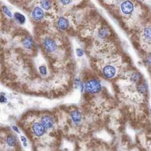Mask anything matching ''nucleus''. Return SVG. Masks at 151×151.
<instances>
[{
    "label": "nucleus",
    "mask_w": 151,
    "mask_h": 151,
    "mask_svg": "<svg viewBox=\"0 0 151 151\" xmlns=\"http://www.w3.org/2000/svg\"><path fill=\"white\" fill-rule=\"evenodd\" d=\"M117 9L119 13V16L122 19L126 22V24H136L140 21V18L142 17L141 10L138 5L134 4L133 2L130 1H124L118 2Z\"/></svg>",
    "instance_id": "obj_1"
},
{
    "label": "nucleus",
    "mask_w": 151,
    "mask_h": 151,
    "mask_svg": "<svg viewBox=\"0 0 151 151\" xmlns=\"http://www.w3.org/2000/svg\"><path fill=\"white\" fill-rule=\"evenodd\" d=\"M122 63L117 56L106 57L101 66V73L104 77L108 79H112L119 76L122 71Z\"/></svg>",
    "instance_id": "obj_2"
},
{
    "label": "nucleus",
    "mask_w": 151,
    "mask_h": 151,
    "mask_svg": "<svg viewBox=\"0 0 151 151\" xmlns=\"http://www.w3.org/2000/svg\"><path fill=\"white\" fill-rule=\"evenodd\" d=\"M139 41L144 49L151 52V22L142 24L139 32Z\"/></svg>",
    "instance_id": "obj_3"
},
{
    "label": "nucleus",
    "mask_w": 151,
    "mask_h": 151,
    "mask_svg": "<svg viewBox=\"0 0 151 151\" xmlns=\"http://www.w3.org/2000/svg\"><path fill=\"white\" fill-rule=\"evenodd\" d=\"M84 89L88 93L97 94L101 91V84L98 80L91 79L86 82L84 86Z\"/></svg>",
    "instance_id": "obj_4"
},
{
    "label": "nucleus",
    "mask_w": 151,
    "mask_h": 151,
    "mask_svg": "<svg viewBox=\"0 0 151 151\" xmlns=\"http://www.w3.org/2000/svg\"><path fill=\"white\" fill-rule=\"evenodd\" d=\"M42 46L45 51L48 53H52L56 51L57 45L54 40L50 37H46L42 41Z\"/></svg>",
    "instance_id": "obj_5"
},
{
    "label": "nucleus",
    "mask_w": 151,
    "mask_h": 151,
    "mask_svg": "<svg viewBox=\"0 0 151 151\" xmlns=\"http://www.w3.org/2000/svg\"><path fill=\"white\" fill-rule=\"evenodd\" d=\"M32 131L36 136H41L45 133V128L40 122H34L32 125Z\"/></svg>",
    "instance_id": "obj_6"
},
{
    "label": "nucleus",
    "mask_w": 151,
    "mask_h": 151,
    "mask_svg": "<svg viewBox=\"0 0 151 151\" xmlns=\"http://www.w3.org/2000/svg\"><path fill=\"white\" fill-rule=\"evenodd\" d=\"M41 123L45 129H50L54 125V120L52 117L46 115L41 119Z\"/></svg>",
    "instance_id": "obj_7"
},
{
    "label": "nucleus",
    "mask_w": 151,
    "mask_h": 151,
    "mask_svg": "<svg viewBox=\"0 0 151 151\" xmlns=\"http://www.w3.org/2000/svg\"><path fill=\"white\" fill-rule=\"evenodd\" d=\"M32 17L35 21H39L44 17V11L43 10L38 7H35L32 12Z\"/></svg>",
    "instance_id": "obj_8"
},
{
    "label": "nucleus",
    "mask_w": 151,
    "mask_h": 151,
    "mask_svg": "<svg viewBox=\"0 0 151 151\" xmlns=\"http://www.w3.org/2000/svg\"><path fill=\"white\" fill-rule=\"evenodd\" d=\"M71 117L73 121L76 123H80L82 119L81 114L78 110H73L71 113Z\"/></svg>",
    "instance_id": "obj_9"
},
{
    "label": "nucleus",
    "mask_w": 151,
    "mask_h": 151,
    "mask_svg": "<svg viewBox=\"0 0 151 151\" xmlns=\"http://www.w3.org/2000/svg\"><path fill=\"white\" fill-rule=\"evenodd\" d=\"M57 25L61 29H66L68 27V21L64 17H60L57 21Z\"/></svg>",
    "instance_id": "obj_10"
},
{
    "label": "nucleus",
    "mask_w": 151,
    "mask_h": 151,
    "mask_svg": "<svg viewBox=\"0 0 151 151\" xmlns=\"http://www.w3.org/2000/svg\"><path fill=\"white\" fill-rule=\"evenodd\" d=\"M22 44L24 47L27 49H31L34 47V43L32 39L30 37H25L23 39Z\"/></svg>",
    "instance_id": "obj_11"
},
{
    "label": "nucleus",
    "mask_w": 151,
    "mask_h": 151,
    "mask_svg": "<svg viewBox=\"0 0 151 151\" xmlns=\"http://www.w3.org/2000/svg\"><path fill=\"white\" fill-rule=\"evenodd\" d=\"M6 143L8 146L13 147V146H15L17 145V140L16 137L14 135L9 134L7 136L6 139Z\"/></svg>",
    "instance_id": "obj_12"
},
{
    "label": "nucleus",
    "mask_w": 151,
    "mask_h": 151,
    "mask_svg": "<svg viewBox=\"0 0 151 151\" xmlns=\"http://www.w3.org/2000/svg\"><path fill=\"white\" fill-rule=\"evenodd\" d=\"M14 17H15V18L20 24H24V23L25 22V17H24L22 14H20V13H19V12H16V13H15Z\"/></svg>",
    "instance_id": "obj_13"
},
{
    "label": "nucleus",
    "mask_w": 151,
    "mask_h": 151,
    "mask_svg": "<svg viewBox=\"0 0 151 151\" xmlns=\"http://www.w3.org/2000/svg\"><path fill=\"white\" fill-rule=\"evenodd\" d=\"M40 4L42 8L48 10L50 8L51 6V3L48 1H40Z\"/></svg>",
    "instance_id": "obj_14"
},
{
    "label": "nucleus",
    "mask_w": 151,
    "mask_h": 151,
    "mask_svg": "<svg viewBox=\"0 0 151 151\" xmlns=\"http://www.w3.org/2000/svg\"><path fill=\"white\" fill-rule=\"evenodd\" d=\"M39 71L42 76H45L47 74V67L44 65H42L39 67Z\"/></svg>",
    "instance_id": "obj_15"
},
{
    "label": "nucleus",
    "mask_w": 151,
    "mask_h": 151,
    "mask_svg": "<svg viewBox=\"0 0 151 151\" xmlns=\"http://www.w3.org/2000/svg\"><path fill=\"white\" fill-rule=\"evenodd\" d=\"M2 10H3L5 14H6L8 17H12V14H11V11H9V9H8V8L6 6H4L2 7Z\"/></svg>",
    "instance_id": "obj_16"
},
{
    "label": "nucleus",
    "mask_w": 151,
    "mask_h": 151,
    "mask_svg": "<svg viewBox=\"0 0 151 151\" xmlns=\"http://www.w3.org/2000/svg\"><path fill=\"white\" fill-rule=\"evenodd\" d=\"M146 63L147 65L151 67V52L148 54L146 58Z\"/></svg>",
    "instance_id": "obj_17"
},
{
    "label": "nucleus",
    "mask_w": 151,
    "mask_h": 151,
    "mask_svg": "<svg viewBox=\"0 0 151 151\" xmlns=\"http://www.w3.org/2000/svg\"><path fill=\"white\" fill-rule=\"evenodd\" d=\"M77 54L78 56L81 57V55H83V50L81 48H78L77 49Z\"/></svg>",
    "instance_id": "obj_18"
},
{
    "label": "nucleus",
    "mask_w": 151,
    "mask_h": 151,
    "mask_svg": "<svg viewBox=\"0 0 151 151\" xmlns=\"http://www.w3.org/2000/svg\"><path fill=\"white\" fill-rule=\"evenodd\" d=\"M6 101V99L4 97V95H1L0 96V102L1 103H4Z\"/></svg>",
    "instance_id": "obj_19"
},
{
    "label": "nucleus",
    "mask_w": 151,
    "mask_h": 151,
    "mask_svg": "<svg viewBox=\"0 0 151 151\" xmlns=\"http://www.w3.org/2000/svg\"><path fill=\"white\" fill-rule=\"evenodd\" d=\"M21 139H22V140L24 142V146H27V143H26V139H25V137H24V136H21Z\"/></svg>",
    "instance_id": "obj_20"
},
{
    "label": "nucleus",
    "mask_w": 151,
    "mask_h": 151,
    "mask_svg": "<svg viewBox=\"0 0 151 151\" xmlns=\"http://www.w3.org/2000/svg\"><path fill=\"white\" fill-rule=\"evenodd\" d=\"M12 129H13L15 132H18V133H19V130H18V129L16 126H12Z\"/></svg>",
    "instance_id": "obj_21"
}]
</instances>
